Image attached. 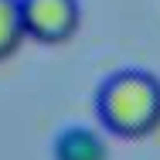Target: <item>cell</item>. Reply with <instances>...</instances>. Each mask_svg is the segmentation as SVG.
I'll return each instance as SVG.
<instances>
[{
	"label": "cell",
	"mask_w": 160,
	"mask_h": 160,
	"mask_svg": "<svg viewBox=\"0 0 160 160\" xmlns=\"http://www.w3.org/2000/svg\"><path fill=\"white\" fill-rule=\"evenodd\" d=\"M96 116L119 140H147L160 129V78L143 68L112 72L96 92Z\"/></svg>",
	"instance_id": "cell-1"
},
{
	"label": "cell",
	"mask_w": 160,
	"mask_h": 160,
	"mask_svg": "<svg viewBox=\"0 0 160 160\" xmlns=\"http://www.w3.org/2000/svg\"><path fill=\"white\" fill-rule=\"evenodd\" d=\"M55 160H109L106 136L92 126H65L51 143Z\"/></svg>",
	"instance_id": "cell-3"
},
{
	"label": "cell",
	"mask_w": 160,
	"mask_h": 160,
	"mask_svg": "<svg viewBox=\"0 0 160 160\" xmlns=\"http://www.w3.org/2000/svg\"><path fill=\"white\" fill-rule=\"evenodd\" d=\"M24 41H28V34H24V24H21V3L17 0H0V62L14 58Z\"/></svg>",
	"instance_id": "cell-4"
},
{
	"label": "cell",
	"mask_w": 160,
	"mask_h": 160,
	"mask_svg": "<svg viewBox=\"0 0 160 160\" xmlns=\"http://www.w3.org/2000/svg\"><path fill=\"white\" fill-rule=\"evenodd\" d=\"M21 24L28 41L38 44H65L82 28V3L78 0H17Z\"/></svg>",
	"instance_id": "cell-2"
}]
</instances>
